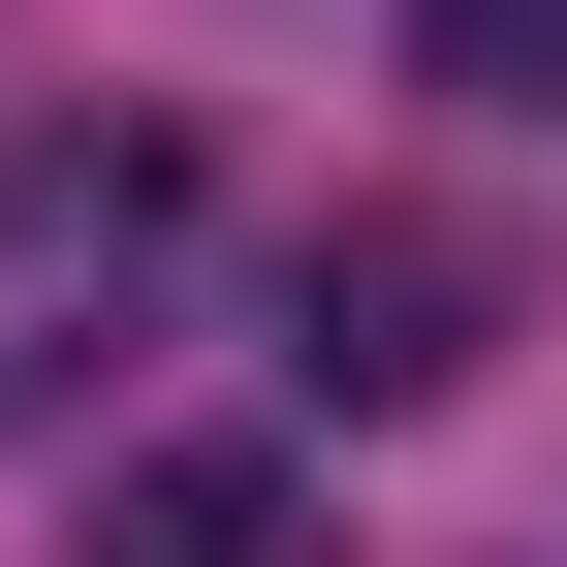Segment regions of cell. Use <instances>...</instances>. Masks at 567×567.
Listing matches in <instances>:
<instances>
[{
  "label": "cell",
  "instance_id": "cell-1",
  "mask_svg": "<svg viewBox=\"0 0 567 567\" xmlns=\"http://www.w3.org/2000/svg\"><path fill=\"white\" fill-rule=\"evenodd\" d=\"M189 126H32L0 158V442L32 410H95V347H158V284H189Z\"/></svg>",
  "mask_w": 567,
  "mask_h": 567
},
{
  "label": "cell",
  "instance_id": "cell-2",
  "mask_svg": "<svg viewBox=\"0 0 567 567\" xmlns=\"http://www.w3.org/2000/svg\"><path fill=\"white\" fill-rule=\"evenodd\" d=\"M284 316H316V410H442L473 316H505V252H473V221H316V284H284Z\"/></svg>",
  "mask_w": 567,
  "mask_h": 567
},
{
  "label": "cell",
  "instance_id": "cell-3",
  "mask_svg": "<svg viewBox=\"0 0 567 567\" xmlns=\"http://www.w3.org/2000/svg\"><path fill=\"white\" fill-rule=\"evenodd\" d=\"M95 567H316V473L284 442H126L95 473Z\"/></svg>",
  "mask_w": 567,
  "mask_h": 567
},
{
  "label": "cell",
  "instance_id": "cell-4",
  "mask_svg": "<svg viewBox=\"0 0 567 567\" xmlns=\"http://www.w3.org/2000/svg\"><path fill=\"white\" fill-rule=\"evenodd\" d=\"M410 63H442V95H505V126H536V95H567V0H410Z\"/></svg>",
  "mask_w": 567,
  "mask_h": 567
}]
</instances>
